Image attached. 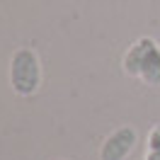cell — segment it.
<instances>
[{
	"label": "cell",
	"mask_w": 160,
	"mask_h": 160,
	"mask_svg": "<svg viewBox=\"0 0 160 160\" xmlns=\"http://www.w3.org/2000/svg\"><path fill=\"white\" fill-rule=\"evenodd\" d=\"M121 68L126 75L143 80L146 85L158 88L160 85V46L153 37H141L133 41L124 58H121Z\"/></svg>",
	"instance_id": "cell-1"
},
{
	"label": "cell",
	"mask_w": 160,
	"mask_h": 160,
	"mask_svg": "<svg viewBox=\"0 0 160 160\" xmlns=\"http://www.w3.org/2000/svg\"><path fill=\"white\" fill-rule=\"evenodd\" d=\"M10 85L15 95L32 97L41 85V61L37 51L29 46H22L10 58Z\"/></svg>",
	"instance_id": "cell-2"
},
{
	"label": "cell",
	"mask_w": 160,
	"mask_h": 160,
	"mask_svg": "<svg viewBox=\"0 0 160 160\" xmlns=\"http://www.w3.org/2000/svg\"><path fill=\"white\" fill-rule=\"evenodd\" d=\"M138 133L133 126H119L104 138L100 148V160H126L129 153L136 148Z\"/></svg>",
	"instance_id": "cell-3"
},
{
	"label": "cell",
	"mask_w": 160,
	"mask_h": 160,
	"mask_svg": "<svg viewBox=\"0 0 160 160\" xmlns=\"http://www.w3.org/2000/svg\"><path fill=\"white\" fill-rule=\"evenodd\" d=\"M148 150H160V124L148 133Z\"/></svg>",
	"instance_id": "cell-4"
},
{
	"label": "cell",
	"mask_w": 160,
	"mask_h": 160,
	"mask_svg": "<svg viewBox=\"0 0 160 160\" xmlns=\"http://www.w3.org/2000/svg\"><path fill=\"white\" fill-rule=\"evenodd\" d=\"M146 160H160V150H148V153H146Z\"/></svg>",
	"instance_id": "cell-5"
}]
</instances>
